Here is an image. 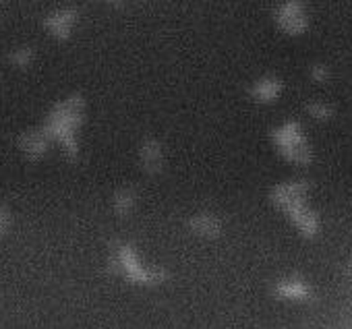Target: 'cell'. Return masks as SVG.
Instances as JSON below:
<instances>
[{
	"mask_svg": "<svg viewBox=\"0 0 352 329\" xmlns=\"http://www.w3.org/2000/svg\"><path fill=\"white\" fill-rule=\"evenodd\" d=\"M81 108L83 102L79 95H71L67 100H63L60 104H56L46 120H44V131L50 135L52 141H58L65 151L75 157L77 155V141H75V126L79 124V116H81Z\"/></svg>",
	"mask_w": 352,
	"mask_h": 329,
	"instance_id": "6da1fadb",
	"label": "cell"
},
{
	"mask_svg": "<svg viewBox=\"0 0 352 329\" xmlns=\"http://www.w3.org/2000/svg\"><path fill=\"white\" fill-rule=\"evenodd\" d=\"M50 135L44 128H28L17 137V147L30 161H40L50 149Z\"/></svg>",
	"mask_w": 352,
	"mask_h": 329,
	"instance_id": "7a4b0ae2",
	"label": "cell"
},
{
	"mask_svg": "<svg viewBox=\"0 0 352 329\" xmlns=\"http://www.w3.org/2000/svg\"><path fill=\"white\" fill-rule=\"evenodd\" d=\"M73 21H75V11H54V13H50L44 21H42V25H44V30L52 36V38H56V40H67L69 38V34H71V27H73Z\"/></svg>",
	"mask_w": 352,
	"mask_h": 329,
	"instance_id": "3957f363",
	"label": "cell"
},
{
	"mask_svg": "<svg viewBox=\"0 0 352 329\" xmlns=\"http://www.w3.org/2000/svg\"><path fill=\"white\" fill-rule=\"evenodd\" d=\"M7 60H9L15 69H19V71H28V69H32L34 63H36V48L30 46V44L17 46V48H13V50L7 54Z\"/></svg>",
	"mask_w": 352,
	"mask_h": 329,
	"instance_id": "277c9868",
	"label": "cell"
},
{
	"mask_svg": "<svg viewBox=\"0 0 352 329\" xmlns=\"http://www.w3.org/2000/svg\"><path fill=\"white\" fill-rule=\"evenodd\" d=\"M11 224H13V216L9 212V207L0 205V236H5L11 230Z\"/></svg>",
	"mask_w": 352,
	"mask_h": 329,
	"instance_id": "5b68a950",
	"label": "cell"
}]
</instances>
